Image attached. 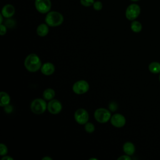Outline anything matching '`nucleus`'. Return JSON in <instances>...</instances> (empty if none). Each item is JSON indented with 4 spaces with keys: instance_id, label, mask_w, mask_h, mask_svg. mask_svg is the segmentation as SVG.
<instances>
[{
    "instance_id": "obj_1",
    "label": "nucleus",
    "mask_w": 160,
    "mask_h": 160,
    "mask_svg": "<svg viewBox=\"0 0 160 160\" xmlns=\"http://www.w3.org/2000/svg\"><path fill=\"white\" fill-rule=\"evenodd\" d=\"M24 65L29 72H35L41 69L42 63L39 57L36 54L31 53L28 54L25 58Z\"/></svg>"
},
{
    "instance_id": "obj_2",
    "label": "nucleus",
    "mask_w": 160,
    "mask_h": 160,
    "mask_svg": "<svg viewBox=\"0 0 160 160\" xmlns=\"http://www.w3.org/2000/svg\"><path fill=\"white\" fill-rule=\"evenodd\" d=\"M64 21L63 16L58 11H49L45 18V22L50 27H57L60 26Z\"/></svg>"
},
{
    "instance_id": "obj_3",
    "label": "nucleus",
    "mask_w": 160,
    "mask_h": 160,
    "mask_svg": "<svg viewBox=\"0 0 160 160\" xmlns=\"http://www.w3.org/2000/svg\"><path fill=\"white\" fill-rule=\"evenodd\" d=\"M48 104L43 98H36L32 101L30 107L31 111L36 114H41L47 109Z\"/></svg>"
},
{
    "instance_id": "obj_4",
    "label": "nucleus",
    "mask_w": 160,
    "mask_h": 160,
    "mask_svg": "<svg viewBox=\"0 0 160 160\" xmlns=\"http://www.w3.org/2000/svg\"><path fill=\"white\" fill-rule=\"evenodd\" d=\"M94 117L98 122L106 123L108 122L111 118V111L109 109L100 108L94 111Z\"/></svg>"
},
{
    "instance_id": "obj_5",
    "label": "nucleus",
    "mask_w": 160,
    "mask_h": 160,
    "mask_svg": "<svg viewBox=\"0 0 160 160\" xmlns=\"http://www.w3.org/2000/svg\"><path fill=\"white\" fill-rule=\"evenodd\" d=\"M141 13L140 6L136 3L129 4L125 11V16L129 21L135 20Z\"/></svg>"
},
{
    "instance_id": "obj_6",
    "label": "nucleus",
    "mask_w": 160,
    "mask_h": 160,
    "mask_svg": "<svg viewBox=\"0 0 160 160\" xmlns=\"http://www.w3.org/2000/svg\"><path fill=\"white\" fill-rule=\"evenodd\" d=\"M72 91L76 94H83L87 92L89 89L88 82L85 80H79L72 85Z\"/></svg>"
},
{
    "instance_id": "obj_7",
    "label": "nucleus",
    "mask_w": 160,
    "mask_h": 160,
    "mask_svg": "<svg viewBox=\"0 0 160 160\" xmlns=\"http://www.w3.org/2000/svg\"><path fill=\"white\" fill-rule=\"evenodd\" d=\"M34 6L36 10L41 14H47L51 8V0H35Z\"/></svg>"
},
{
    "instance_id": "obj_8",
    "label": "nucleus",
    "mask_w": 160,
    "mask_h": 160,
    "mask_svg": "<svg viewBox=\"0 0 160 160\" xmlns=\"http://www.w3.org/2000/svg\"><path fill=\"white\" fill-rule=\"evenodd\" d=\"M74 118L77 123L81 125H84L88 122L89 114L85 109L79 108L75 111Z\"/></svg>"
},
{
    "instance_id": "obj_9",
    "label": "nucleus",
    "mask_w": 160,
    "mask_h": 160,
    "mask_svg": "<svg viewBox=\"0 0 160 160\" xmlns=\"http://www.w3.org/2000/svg\"><path fill=\"white\" fill-rule=\"evenodd\" d=\"M62 104L59 100L53 99L49 101L47 106V109L51 114H58L62 111Z\"/></svg>"
},
{
    "instance_id": "obj_10",
    "label": "nucleus",
    "mask_w": 160,
    "mask_h": 160,
    "mask_svg": "<svg viewBox=\"0 0 160 160\" xmlns=\"http://www.w3.org/2000/svg\"><path fill=\"white\" fill-rule=\"evenodd\" d=\"M110 122L114 127L119 128L123 127L126 124V120L125 117L122 114L116 113L111 116Z\"/></svg>"
},
{
    "instance_id": "obj_11",
    "label": "nucleus",
    "mask_w": 160,
    "mask_h": 160,
    "mask_svg": "<svg viewBox=\"0 0 160 160\" xmlns=\"http://www.w3.org/2000/svg\"><path fill=\"white\" fill-rule=\"evenodd\" d=\"M1 14L4 18H11L15 14V8L12 4H6L2 7Z\"/></svg>"
},
{
    "instance_id": "obj_12",
    "label": "nucleus",
    "mask_w": 160,
    "mask_h": 160,
    "mask_svg": "<svg viewBox=\"0 0 160 160\" xmlns=\"http://www.w3.org/2000/svg\"><path fill=\"white\" fill-rule=\"evenodd\" d=\"M40 70L42 74L45 76H51L55 71V66L52 63L47 62L42 64Z\"/></svg>"
},
{
    "instance_id": "obj_13",
    "label": "nucleus",
    "mask_w": 160,
    "mask_h": 160,
    "mask_svg": "<svg viewBox=\"0 0 160 160\" xmlns=\"http://www.w3.org/2000/svg\"><path fill=\"white\" fill-rule=\"evenodd\" d=\"M36 32L40 37H44L49 32V26L46 23H42L38 25L36 29Z\"/></svg>"
},
{
    "instance_id": "obj_14",
    "label": "nucleus",
    "mask_w": 160,
    "mask_h": 160,
    "mask_svg": "<svg viewBox=\"0 0 160 160\" xmlns=\"http://www.w3.org/2000/svg\"><path fill=\"white\" fill-rule=\"evenodd\" d=\"M124 152L129 156H132L135 152V146L131 142H126L122 146Z\"/></svg>"
},
{
    "instance_id": "obj_15",
    "label": "nucleus",
    "mask_w": 160,
    "mask_h": 160,
    "mask_svg": "<svg viewBox=\"0 0 160 160\" xmlns=\"http://www.w3.org/2000/svg\"><path fill=\"white\" fill-rule=\"evenodd\" d=\"M0 98H1L0 106L1 107H5L9 104L11 98H10L9 95L7 92L1 91L0 92Z\"/></svg>"
},
{
    "instance_id": "obj_16",
    "label": "nucleus",
    "mask_w": 160,
    "mask_h": 160,
    "mask_svg": "<svg viewBox=\"0 0 160 160\" xmlns=\"http://www.w3.org/2000/svg\"><path fill=\"white\" fill-rule=\"evenodd\" d=\"M55 91L52 88H47L42 93V97L46 101H50L54 99L55 96Z\"/></svg>"
},
{
    "instance_id": "obj_17",
    "label": "nucleus",
    "mask_w": 160,
    "mask_h": 160,
    "mask_svg": "<svg viewBox=\"0 0 160 160\" xmlns=\"http://www.w3.org/2000/svg\"><path fill=\"white\" fill-rule=\"evenodd\" d=\"M149 70L153 74H158L160 72V62H152L149 64Z\"/></svg>"
},
{
    "instance_id": "obj_18",
    "label": "nucleus",
    "mask_w": 160,
    "mask_h": 160,
    "mask_svg": "<svg viewBox=\"0 0 160 160\" xmlns=\"http://www.w3.org/2000/svg\"><path fill=\"white\" fill-rule=\"evenodd\" d=\"M142 26L140 22L136 20L132 21V22L131 24V29L134 32L138 33L141 32L142 30Z\"/></svg>"
},
{
    "instance_id": "obj_19",
    "label": "nucleus",
    "mask_w": 160,
    "mask_h": 160,
    "mask_svg": "<svg viewBox=\"0 0 160 160\" xmlns=\"http://www.w3.org/2000/svg\"><path fill=\"white\" fill-rule=\"evenodd\" d=\"M84 129L88 133H92L95 131V126L92 122H86L84 124Z\"/></svg>"
},
{
    "instance_id": "obj_20",
    "label": "nucleus",
    "mask_w": 160,
    "mask_h": 160,
    "mask_svg": "<svg viewBox=\"0 0 160 160\" xmlns=\"http://www.w3.org/2000/svg\"><path fill=\"white\" fill-rule=\"evenodd\" d=\"M4 25L8 28H13L16 26V21L11 18H6Z\"/></svg>"
},
{
    "instance_id": "obj_21",
    "label": "nucleus",
    "mask_w": 160,
    "mask_h": 160,
    "mask_svg": "<svg viewBox=\"0 0 160 160\" xmlns=\"http://www.w3.org/2000/svg\"><path fill=\"white\" fill-rule=\"evenodd\" d=\"M8 148L7 146L3 144V143H1L0 144V155L1 156H6L8 153Z\"/></svg>"
},
{
    "instance_id": "obj_22",
    "label": "nucleus",
    "mask_w": 160,
    "mask_h": 160,
    "mask_svg": "<svg viewBox=\"0 0 160 160\" xmlns=\"http://www.w3.org/2000/svg\"><path fill=\"white\" fill-rule=\"evenodd\" d=\"M93 9L96 11H100L102 8V4L99 1H96L92 4Z\"/></svg>"
},
{
    "instance_id": "obj_23",
    "label": "nucleus",
    "mask_w": 160,
    "mask_h": 160,
    "mask_svg": "<svg viewBox=\"0 0 160 160\" xmlns=\"http://www.w3.org/2000/svg\"><path fill=\"white\" fill-rule=\"evenodd\" d=\"M94 1V0H80V3L83 6L89 7L91 6H92Z\"/></svg>"
},
{
    "instance_id": "obj_24",
    "label": "nucleus",
    "mask_w": 160,
    "mask_h": 160,
    "mask_svg": "<svg viewBox=\"0 0 160 160\" xmlns=\"http://www.w3.org/2000/svg\"><path fill=\"white\" fill-rule=\"evenodd\" d=\"M118 104H117L116 102H114V101L111 102L109 104V106H108L109 110L110 111H112V112L116 111L118 109Z\"/></svg>"
},
{
    "instance_id": "obj_25",
    "label": "nucleus",
    "mask_w": 160,
    "mask_h": 160,
    "mask_svg": "<svg viewBox=\"0 0 160 160\" xmlns=\"http://www.w3.org/2000/svg\"><path fill=\"white\" fill-rule=\"evenodd\" d=\"M7 28H8L4 24H0V34H1V36H4L6 34Z\"/></svg>"
},
{
    "instance_id": "obj_26",
    "label": "nucleus",
    "mask_w": 160,
    "mask_h": 160,
    "mask_svg": "<svg viewBox=\"0 0 160 160\" xmlns=\"http://www.w3.org/2000/svg\"><path fill=\"white\" fill-rule=\"evenodd\" d=\"M120 159L121 160H131V158L130 156L126 154V155H122L118 158V160H120Z\"/></svg>"
},
{
    "instance_id": "obj_27",
    "label": "nucleus",
    "mask_w": 160,
    "mask_h": 160,
    "mask_svg": "<svg viewBox=\"0 0 160 160\" xmlns=\"http://www.w3.org/2000/svg\"><path fill=\"white\" fill-rule=\"evenodd\" d=\"M4 111L7 113H10L12 111V107L11 105H8L4 107Z\"/></svg>"
},
{
    "instance_id": "obj_28",
    "label": "nucleus",
    "mask_w": 160,
    "mask_h": 160,
    "mask_svg": "<svg viewBox=\"0 0 160 160\" xmlns=\"http://www.w3.org/2000/svg\"><path fill=\"white\" fill-rule=\"evenodd\" d=\"M2 160H14V159L12 158H11V156H8V155H6V156H2Z\"/></svg>"
},
{
    "instance_id": "obj_29",
    "label": "nucleus",
    "mask_w": 160,
    "mask_h": 160,
    "mask_svg": "<svg viewBox=\"0 0 160 160\" xmlns=\"http://www.w3.org/2000/svg\"><path fill=\"white\" fill-rule=\"evenodd\" d=\"M42 160H52V158H51L49 157V156H46L43 157V158H42Z\"/></svg>"
},
{
    "instance_id": "obj_30",
    "label": "nucleus",
    "mask_w": 160,
    "mask_h": 160,
    "mask_svg": "<svg viewBox=\"0 0 160 160\" xmlns=\"http://www.w3.org/2000/svg\"><path fill=\"white\" fill-rule=\"evenodd\" d=\"M3 18H4V16L1 14H0V24H2V22H3Z\"/></svg>"
},
{
    "instance_id": "obj_31",
    "label": "nucleus",
    "mask_w": 160,
    "mask_h": 160,
    "mask_svg": "<svg viewBox=\"0 0 160 160\" xmlns=\"http://www.w3.org/2000/svg\"><path fill=\"white\" fill-rule=\"evenodd\" d=\"M92 159H94V160H98V159H96V158H90V159H89V160H92Z\"/></svg>"
},
{
    "instance_id": "obj_32",
    "label": "nucleus",
    "mask_w": 160,
    "mask_h": 160,
    "mask_svg": "<svg viewBox=\"0 0 160 160\" xmlns=\"http://www.w3.org/2000/svg\"><path fill=\"white\" fill-rule=\"evenodd\" d=\"M131 1H133V2H136V1H138L139 0H130Z\"/></svg>"
},
{
    "instance_id": "obj_33",
    "label": "nucleus",
    "mask_w": 160,
    "mask_h": 160,
    "mask_svg": "<svg viewBox=\"0 0 160 160\" xmlns=\"http://www.w3.org/2000/svg\"><path fill=\"white\" fill-rule=\"evenodd\" d=\"M159 81H160V75H159Z\"/></svg>"
}]
</instances>
